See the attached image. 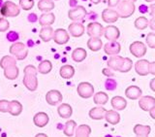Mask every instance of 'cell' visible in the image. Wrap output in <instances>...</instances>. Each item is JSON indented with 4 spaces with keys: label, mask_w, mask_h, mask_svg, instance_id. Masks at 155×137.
Instances as JSON below:
<instances>
[{
    "label": "cell",
    "mask_w": 155,
    "mask_h": 137,
    "mask_svg": "<svg viewBox=\"0 0 155 137\" xmlns=\"http://www.w3.org/2000/svg\"><path fill=\"white\" fill-rule=\"evenodd\" d=\"M24 77L22 83L25 87L30 91H35L38 87V78H37V68L33 65H27L23 69Z\"/></svg>",
    "instance_id": "1"
},
{
    "label": "cell",
    "mask_w": 155,
    "mask_h": 137,
    "mask_svg": "<svg viewBox=\"0 0 155 137\" xmlns=\"http://www.w3.org/2000/svg\"><path fill=\"white\" fill-rule=\"evenodd\" d=\"M9 52L18 60H23L28 55V49L21 42L13 43L9 49Z\"/></svg>",
    "instance_id": "2"
},
{
    "label": "cell",
    "mask_w": 155,
    "mask_h": 137,
    "mask_svg": "<svg viewBox=\"0 0 155 137\" xmlns=\"http://www.w3.org/2000/svg\"><path fill=\"white\" fill-rule=\"evenodd\" d=\"M117 14L121 19H127L131 17L135 12V5L128 0H122L117 4Z\"/></svg>",
    "instance_id": "3"
},
{
    "label": "cell",
    "mask_w": 155,
    "mask_h": 137,
    "mask_svg": "<svg viewBox=\"0 0 155 137\" xmlns=\"http://www.w3.org/2000/svg\"><path fill=\"white\" fill-rule=\"evenodd\" d=\"M0 13L4 18H14L18 16L21 13V9L16 3L12 1H6L0 8Z\"/></svg>",
    "instance_id": "4"
},
{
    "label": "cell",
    "mask_w": 155,
    "mask_h": 137,
    "mask_svg": "<svg viewBox=\"0 0 155 137\" xmlns=\"http://www.w3.org/2000/svg\"><path fill=\"white\" fill-rule=\"evenodd\" d=\"M77 92L81 98H90L94 94V87L88 82H81L78 85Z\"/></svg>",
    "instance_id": "5"
},
{
    "label": "cell",
    "mask_w": 155,
    "mask_h": 137,
    "mask_svg": "<svg viewBox=\"0 0 155 137\" xmlns=\"http://www.w3.org/2000/svg\"><path fill=\"white\" fill-rule=\"evenodd\" d=\"M86 32L90 37H94V38H100L104 33V26H102L99 22H89L87 24L86 27Z\"/></svg>",
    "instance_id": "6"
},
{
    "label": "cell",
    "mask_w": 155,
    "mask_h": 137,
    "mask_svg": "<svg viewBox=\"0 0 155 137\" xmlns=\"http://www.w3.org/2000/svg\"><path fill=\"white\" fill-rule=\"evenodd\" d=\"M70 39V35L67 30L64 28H57L56 30L53 31L52 40L58 45H65L68 43Z\"/></svg>",
    "instance_id": "7"
},
{
    "label": "cell",
    "mask_w": 155,
    "mask_h": 137,
    "mask_svg": "<svg viewBox=\"0 0 155 137\" xmlns=\"http://www.w3.org/2000/svg\"><path fill=\"white\" fill-rule=\"evenodd\" d=\"M129 50L134 57L140 58L147 53V46L140 41H135L130 45Z\"/></svg>",
    "instance_id": "8"
},
{
    "label": "cell",
    "mask_w": 155,
    "mask_h": 137,
    "mask_svg": "<svg viewBox=\"0 0 155 137\" xmlns=\"http://www.w3.org/2000/svg\"><path fill=\"white\" fill-rule=\"evenodd\" d=\"M86 10L84 6H77L76 8L69 10L68 12V18L73 22H79L81 21L86 16Z\"/></svg>",
    "instance_id": "9"
},
{
    "label": "cell",
    "mask_w": 155,
    "mask_h": 137,
    "mask_svg": "<svg viewBox=\"0 0 155 137\" xmlns=\"http://www.w3.org/2000/svg\"><path fill=\"white\" fill-rule=\"evenodd\" d=\"M103 35L105 38L109 41H116L120 36L119 29L114 26H108L104 27V33Z\"/></svg>",
    "instance_id": "10"
},
{
    "label": "cell",
    "mask_w": 155,
    "mask_h": 137,
    "mask_svg": "<svg viewBox=\"0 0 155 137\" xmlns=\"http://www.w3.org/2000/svg\"><path fill=\"white\" fill-rule=\"evenodd\" d=\"M63 99L62 94L57 90H51L50 91L47 92L46 94V100L50 105L54 106L56 104H58L59 102H61Z\"/></svg>",
    "instance_id": "11"
},
{
    "label": "cell",
    "mask_w": 155,
    "mask_h": 137,
    "mask_svg": "<svg viewBox=\"0 0 155 137\" xmlns=\"http://www.w3.org/2000/svg\"><path fill=\"white\" fill-rule=\"evenodd\" d=\"M68 31L71 34V36L78 38L84 35L85 28L84 26V24L81 22H72L68 26Z\"/></svg>",
    "instance_id": "12"
},
{
    "label": "cell",
    "mask_w": 155,
    "mask_h": 137,
    "mask_svg": "<svg viewBox=\"0 0 155 137\" xmlns=\"http://www.w3.org/2000/svg\"><path fill=\"white\" fill-rule=\"evenodd\" d=\"M121 46L118 42L116 41H109L107 44L104 45V51L106 55L108 56H116L120 53Z\"/></svg>",
    "instance_id": "13"
},
{
    "label": "cell",
    "mask_w": 155,
    "mask_h": 137,
    "mask_svg": "<svg viewBox=\"0 0 155 137\" xmlns=\"http://www.w3.org/2000/svg\"><path fill=\"white\" fill-rule=\"evenodd\" d=\"M118 14L115 10L111 8H107L102 12V19L107 23L115 22L118 19Z\"/></svg>",
    "instance_id": "14"
},
{
    "label": "cell",
    "mask_w": 155,
    "mask_h": 137,
    "mask_svg": "<svg viewBox=\"0 0 155 137\" xmlns=\"http://www.w3.org/2000/svg\"><path fill=\"white\" fill-rule=\"evenodd\" d=\"M139 106L142 110L148 112L151 108L155 107V98L153 96L149 95L140 97L139 100Z\"/></svg>",
    "instance_id": "15"
},
{
    "label": "cell",
    "mask_w": 155,
    "mask_h": 137,
    "mask_svg": "<svg viewBox=\"0 0 155 137\" xmlns=\"http://www.w3.org/2000/svg\"><path fill=\"white\" fill-rule=\"evenodd\" d=\"M48 121H50V118L45 112H39L33 117V123L38 128H45L48 124Z\"/></svg>",
    "instance_id": "16"
},
{
    "label": "cell",
    "mask_w": 155,
    "mask_h": 137,
    "mask_svg": "<svg viewBox=\"0 0 155 137\" xmlns=\"http://www.w3.org/2000/svg\"><path fill=\"white\" fill-rule=\"evenodd\" d=\"M148 65L149 61L147 60H140L136 62L135 64V70L137 72V74L140 76H147L148 73Z\"/></svg>",
    "instance_id": "17"
},
{
    "label": "cell",
    "mask_w": 155,
    "mask_h": 137,
    "mask_svg": "<svg viewBox=\"0 0 155 137\" xmlns=\"http://www.w3.org/2000/svg\"><path fill=\"white\" fill-rule=\"evenodd\" d=\"M143 91L137 86H130L127 89L125 90V95L127 98L132 99V100H136L139 99L140 96H142Z\"/></svg>",
    "instance_id": "18"
},
{
    "label": "cell",
    "mask_w": 155,
    "mask_h": 137,
    "mask_svg": "<svg viewBox=\"0 0 155 137\" xmlns=\"http://www.w3.org/2000/svg\"><path fill=\"white\" fill-rule=\"evenodd\" d=\"M110 104H111V107H113L114 110L121 111V110H124L126 108V106H127V100H126L122 96H114L111 98Z\"/></svg>",
    "instance_id": "19"
},
{
    "label": "cell",
    "mask_w": 155,
    "mask_h": 137,
    "mask_svg": "<svg viewBox=\"0 0 155 137\" xmlns=\"http://www.w3.org/2000/svg\"><path fill=\"white\" fill-rule=\"evenodd\" d=\"M55 16L52 13H45L41 15L39 18V24L41 26H51L52 23H54Z\"/></svg>",
    "instance_id": "20"
},
{
    "label": "cell",
    "mask_w": 155,
    "mask_h": 137,
    "mask_svg": "<svg viewBox=\"0 0 155 137\" xmlns=\"http://www.w3.org/2000/svg\"><path fill=\"white\" fill-rule=\"evenodd\" d=\"M123 60H124V57H120L118 55L111 56L110 57V60H108V63H107V64H108L109 68H110V69L118 71L121 64H122V62H123Z\"/></svg>",
    "instance_id": "21"
},
{
    "label": "cell",
    "mask_w": 155,
    "mask_h": 137,
    "mask_svg": "<svg viewBox=\"0 0 155 137\" xmlns=\"http://www.w3.org/2000/svg\"><path fill=\"white\" fill-rule=\"evenodd\" d=\"M106 121L108 122L110 125H117L120 122V115L116 112L115 110H109L106 111L105 113V117Z\"/></svg>",
    "instance_id": "22"
},
{
    "label": "cell",
    "mask_w": 155,
    "mask_h": 137,
    "mask_svg": "<svg viewBox=\"0 0 155 137\" xmlns=\"http://www.w3.org/2000/svg\"><path fill=\"white\" fill-rule=\"evenodd\" d=\"M133 131L137 137H145L151 132V128L149 125H143L139 124L134 126Z\"/></svg>",
    "instance_id": "23"
},
{
    "label": "cell",
    "mask_w": 155,
    "mask_h": 137,
    "mask_svg": "<svg viewBox=\"0 0 155 137\" xmlns=\"http://www.w3.org/2000/svg\"><path fill=\"white\" fill-rule=\"evenodd\" d=\"M19 70L17 65H10L4 69V76L8 80H16L18 77Z\"/></svg>",
    "instance_id": "24"
},
{
    "label": "cell",
    "mask_w": 155,
    "mask_h": 137,
    "mask_svg": "<svg viewBox=\"0 0 155 137\" xmlns=\"http://www.w3.org/2000/svg\"><path fill=\"white\" fill-rule=\"evenodd\" d=\"M106 109L103 107L98 106V107H94L89 111V117L92 120H96V121H100L102 119H104L105 113H106Z\"/></svg>",
    "instance_id": "25"
},
{
    "label": "cell",
    "mask_w": 155,
    "mask_h": 137,
    "mask_svg": "<svg viewBox=\"0 0 155 137\" xmlns=\"http://www.w3.org/2000/svg\"><path fill=\"white\" fill-rule=\"evenodd\" d=\"M57 113L62 119H68L70 118L73 114V108L67 103H62L57 108Z\"/></svg>",
    "instance_id": "26"
},
{
    "label": "cell",
    "mask_w": 155,
    "mask_h": 137,
    "mask_svg": "<svg viewBox=\"0 0 155 137\" xmlns=\"http://www.w3.org/2000/svg\"><path fill=\"white\" fill-rule=\"evenodd\" d=\"M9 113L12 116H19L22 112V105L21 102H18V100H12L10 101L9 104Z\"/></svg>",
    "instance_id": "27"
},
{
    "label": "cell",
    "mask_w": 155,
    "mask_h": 137,
    "mask_svg": "<svg viewBox=\"0 0 155 137\" xmlns=\"http://www.w3.org/2000/svg\"><path fill=\"white\" fill-rule=\"evenodd\" d=\"M53 28L51 26H43L39 33V36L44 42H50L52 40V35H53Z\"/></svg>",
    "instance_id": "28"
},
{
    "label": "cell",
    "mask_w": 155,
    "mask_h": 137,
    "mask_svg": "<svg viewBox=\"0 0 155 137\" xmlns=\"http://www.w3.org/2000/svg\"><path fill=\"white\" fill-rule=\"evenodd\" d=\"M87 47L92 52H98L103 47V42H102L101 38H94L90 37L87 41Z\"/></svg>",
    "instance_id": "29"
},
{
    "label": "cell",
    "mask_w": 155,
    "mask_h": 137,
    "mask_svg": "<svg viewBox=\"0 0 155 137\" xmlns=\"http://www.w3.org/2000/svg\"><path fill=\"white\" fill-rule=\"evenodd\" d=\"M87 57V53L84 48H77L72 53V60L76 62H81Z\"/></svg>",
    "instance_id": "30"
},
{
    "label": "cell",
    "mask_w": 155,
    "mask_h": 137,
    "mask_svg": "<svg viewBox=\"0 0 155 137\" xmlns=\"http://www.w3.org/2000/svg\"><path fill=\"white\" fill-rule=\"evenodd\" d=\"M54 2L52 0H39L38 9L42 12H50L54 9Z\"/></svg>",
    "instance_id": "31"
},
{
    "label": "cell",
    "mask_w": 155,
    "mask_h": 137,
    "mask_svg": "<svg viewBox=\"0 0 155 137\" xmlns=\"http://www.w3.org/2000/svg\"><path fill=\"white\" fill-rule=\"evenodd\" d=\"M59 74L63 79H71L75 75V68L72 65H63L59 70Z\"/></svg>",
    "instance_id": "32"
},
{
    "label": "cell",
    "mask_w": 155,
    "mask_h": 137,
    "mask_svg": "<svg viewBox=\"0 0 155 137\" xmlns=\"http://www.w3.org/2000/svg\"><path fill=\"white\" fill-rule=\"evenodd\" d=\"M91 128L87 125H81L75 129V137H89Z\"/></svg>",
    "instance_id": "33"
},
{
    "label": "cell",
    "mask_w": 155,
    "mask_h": 137,
    "mask_svg": "<svg viewBox=\"0 0 155 137\" xmlns=\"http://www.w3.org/2000/svg\"><path fill=\"white\" fill-rule=\"evenodd\" d=\"M93 101L94 103L97 104V105H105L107 102L109 101V95L106 94V92H103V91H99V92H96L94 94V97H93Z\"/></svg>",
    "instance_id": "34"
},
{
    "label": "cell",
    "mask_w": 155,
    "mask_h": 137,
    "mask_svg": "<svg viewBox=\"0 0 155 137\" xmlns=\"http://www.w3.org/2000/svg\"><path fill=\"white\" fill-rule=\"evenodd\" d=\"M76 128H77L76 122H75V121H73V120H69V121H67V122H66L63 132H64V134H65L66 136L71 137V136L74 135Z\"/></svg>",
    "instance_id": "35"
},
{
    "label": "cell",
    "mask_w": 155,
    "mask_h": 137,
    "mask_svg": "<svg viewBox=\"0 0 155 137\" xmlns=\"http://www.w3.org/2000/svg\"><path fill=\"white\" fill-rule=\"evenodd\" d=\"M52 69V64L50 60H43L39 63V66L37 68V71L41 74H48Z\"/></svg>",
    "instance_id": "36"
},
{
    "label": "cell",
    "mask_w": 155,
    "mask_h": 137,
    "mask_svg": "<svg viewBox=\"0 0 155 137\" xmlns=\"http://www.w3.org/2000/svg\"><path fill=\"white\" fill-rule=\"evenodd\" d=\"M10 65H17V60L14 57L11 56H5L0 60V67L2 69H5L7 66Z\"/></svg>",
    "instance_id": "37"
},
{
    "label": "cell",
    "mask_w": 155,
    "mask_h": 137,
    "mask_svg": "<svg viewBox=\"0 0 155 137\" xmlns=\"http://www.w3.org/2000/svg\"><path fill=\"white\" fill-rule=\"evenodd\" d=\"M148 19L142 16V17H139L136 19L135 21V26L137 29H139V30H143V29H145L147 26H148Z\"/></svg>",
    "instance_id": "38"
},
{
    "label": "cell",
    "mask_w": 155,
    "mask_h": 137,
    "mask_svg": "<svg viewBox=\"0 0 155 137\" xmlns=\"http://www.w3.org/2000/svg\"><path fill=\"white\" fill-rule=\"evenodd\" d=\"M132 66H133V61L131 58L129 57H124L122 64H121L120 68H119V72L121 73H127L129 72L131 69H132Z\"/></svg>",
    "instance_id": "39"
},
{
    "label": "cell",
    "mask_w": 155,
    "mask_h": 137,
    "mask_svg": "<svg viewBox=\"0 0 155 137\" xmlns=\"http://www.w3.org/2000/svg\"><path fill=\"white\" fill-rule=\"evenodd\" d=\"M34 0H19V6L24 11H29L34 7Z\"/></svg>",
    "instance_id": "40"
},
{
    "label": "cell",
    "mask_w": 155,
    "mask_h": 137,
    "mask_svg": "<svg viewBox=\"0 0 155 137\" xmlns=\"http://www.w3.org/2000/svg\"><path fill=\"white\" fill-rule=\"evenodd\" d=\"M145 41H147V44L149 48L154 49L155 48V33L154 32H149L147 38H145Z\"/></svg>",
    "instance_id": "41"
},
{
    "label": "cell",
    "mask_w": 155,
    "mask_h": 137,
    "mask_svg": "<svg viewBox=\"0 0 155 137\" xmlns=\"http://www.w3.org/2000/svg\"><path fill=\"white\" fill-rule=\"evenodd\" d=\"M10 27V23L6 18H0V32L7 31Z\"/></svg>",
    "instance_id": "42"
},
{
    "label": "cell",
    "mask_w": 155,
    "mask_h": 137,
    "mask_svg": "<svg viewBox=\"0 0 155 137\" xmlns=\"http://www.w3.org/2000/svg\"><path fill=\"white\" fill-rule=\"evenodd\" d=\"M9 104H10V101L8 100H0V112L2 113H7L9 111Z\"/></svg>",
    "instance_id": "43"
},
{
    "label": "cell",
    "mask_w": 155,
    "mask_h": 137,
    "mask_svg": "<svg viewBox=\"0 0 155 137\" xmlns=\"http://www.w3.org/2000/svg\"><path fill=\"white\" fill-rule=\"evenodd\" d=\"M116 87V82L113 79H108L106 81V89L108 91H114Z\"/></svg>",
    "instance_id": "44"
},
{
    "label": "cell",
    "mask_w": 155,
    "mask_h": 137,
    "mask_svg": "<svg viewBox=\"0 0 155 137\" xmlns=\"http://www.w3.org/2000/svg\"><path fill=\"white\" fill-rule=\"evenodd\" d=\"M7 39L10 42H16L18 39V34L16 31H9L7 34Z\"/></svg>",
    "instance_id": "45"
},
{
    "label": "cell",
    "mask_w": 155,
    "mask_h": 137,
    "mask_svg": "<svg viewBox=\"0 0 155 137\" xmlns=\"http://www.w3.org/2000/svg\"><path fill=\"white\" fill-rule=\"evenodd\" d=\"M148 73L151 75H155V62H149Z\"/></svg>",
    "instance_id": "46"
},
{
    "label": "cell",
    "mask_w": 155,
    "mask_h": 137,
    "mask_svg": "<svg viewBox=\"0 0 155 137\" xmlns=\"http://www.w3.org/2000/svg\"><path fill=\"white\" fill-rule=\"evenodd\" d=\"M120 2V0H108V6L109 7H115Z\"/></svg>",
    "instance_id": "47"
},
{
    "label": "cell",
    "mask_w": 155,
    "mask_h": 137,
    "mask_svg": "<svg viewBox=\"0 0 155 137\" xmlns=\"http://www.w3.org/2000/svg\"><path fill=\"white\" fill-rule=\"evenodd\" d=\"M139 11L142 14H145V13L148 12V7L145 6V5H140V8H139Z\"/></svg>",
    "instance_id": "48"
},
{
    "label": "cell",
    "mask_w": 155,
    "mask_h": 137,
    "mask_svg": "<svg viewBox=\"0 0 155 137\" xmlns=\"http://www.w3.org/2000/svg\"><path fill=\"white\" fill-rule=\"evenodd\" d=\"M28 19H29V21H30L31 22H36V21H37L36 15H35V14H30V15H29V17H28Z\"/></svg>",
    "instance_id": "49"
},
{
    "label": "cell",
    "mask_w": 155,
    "mask_h": 137,
    "mask_svg": "<svg viewBox=\"0 0 155 137\" xmlns=\"http://www.w3.org/2000/svg\"><path fill=\"white\" fill-rule=\"evenodd\" d=\"M103 74L104 75H106V76H114V74H113V73H111L109 69H107V68H105V69L103 70Z\"/></svg>",
    "instance_id": "50"
},
{
    "label": "cell",
    "mask_w": 155,
    "mask_h": 137,
    "mask_svg": "<svg viewBox=\"0 0 155 137\" xmlns=\"http://www.w3.org/2000/svg\"><path fill=\"white\" fill-rule=\"evenodd\" d=\"M149 114H150V116H151V118L152 119H155V107H153V108H151L149 111Z\"/></svg>",
    "instance_id": "51"
},
{
    "label": "cell",
    "mask_w": 155,
    "mask_h": 137,
    "mask_svg": "<svg viewBox=\"0 0 155 137\" xmlns=\"http://www.w3.org/2000/svg\"><path fill=\"white\" fill-rule=\"evenodd\" d=\"M154 22H155V19H154V17H152L151 21H150V22H148V26H149V24H150V27H151V29H152V30H154Z\"/></svg>",
    "instance_id": "52"
},
{
    "label": "cell",
    "mask_w": 155,
    "mask_h": 137,
    "mask_svg": "<svg viewBox=\"0 0 155 137\" xmlns=\"http://www.w3.org/2000/svg\"><path fill=\"white\" fill-rule=\"evenodd\" d=\"M154 83H155V79H153L150 81V87H151V91H155V87H154Z\"/></svg>",
    "instance_id": "53"
},
{
    "label": "cell",
    "mask_w": 155,
    "mask_h": 137,
    "mask_svg": "<svg viewBox=\"0 0 155 137\" xmlns=\"http://www.w3.org/2000/svg\"><path fill=\"white\" fill-rule=\"evenodd\" d=\"M154 7H155V5H151V6H150V9H151V12H150V15H151L152 17H154Z\"/></svg>",
    "instance_id": "54"
},
{
    "label": "cell",
    "mask_w": 155,
    "mask_h": 137,
    "mask_svg": "<svg viewBox=\"0 0 155 137\" xmlns=\"http://www.w3.org/2000/svg\"><path fill=\"white\" fill-rule=\"evenodd\" d=\"M35 137H48V136L45 133H38Z\"/></svg>",
    "instance_id": "55"
},
{
    "label": "cell",
    "mask_w": 155,
    "mask_h": 137,
    "mask_svg": "<svg viewBox=\"0 0 155 137\" xmlns=\"http://www.w3.org/2000/svg\"><path fill=\"white\" fill-rule=\"evenodd\" d=\"M101 1H102V0H91V2L93 4H99Z\"/></svg>",
    "instance_id": "56"
},
{
    "label": "cell",
    "mask_w": 155,
    "mask_h": 137,
    "mask_svg": "<svg viewBox=\"0 0 155 137\" xmlns=\"http://www.w3.org/2000/svg\"><path fill=\"white\" fill-rule=\"evenodd\" d=\"M2 5H3V1H2V0H0V8H1Z\"/></svg>",
    "instance_id": "57"
},
{
    "label": "cell",
    "mask_w": 155,
    "mask_h": 137,
    "mask_svg": "<svg viewBox=\"0 0 155 137\" xmlns=\"http://www.w3.org/2000/svg\"><path fill=\"white\" fill-rule=\"evenodd\" d=\"M144 1H147V2H153L154 0H144Z\"/></svg>",
    "instance_id": "58"
},
{
    "label": "cell",
    "mask_w": 155,
    "mask_h": 137,
    "mask_svg": "<svg viewBox=\"0 0 155 137\" xmlns=\"http://www.w3.org/2000/svg\"><path fill=\"white\" fill-rule=\"evenodd\" d=\"M128 1H131V2H133V3H135L136 1H137V0H128Z\"/></svg>",
    "instance_id": "59"
},
{
    "label": "cell",
    "mask_w": 155,
    "mask_h": 137,
    "mask_svg": "<svg viewBox=\"0 0 155 137\" xmlns=\"http://www.w3.org/2000/svg\"><path fill=\"white\" fill-rule=\"evenodd\" d=\"M145 137H148V136H145Z\"/></svg>",
    "instance_id": "60"
}]
</instances>
